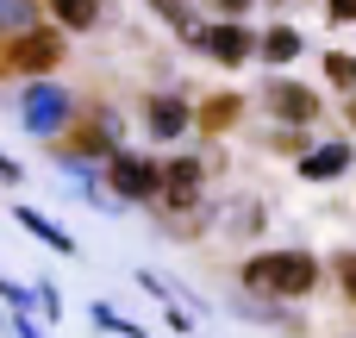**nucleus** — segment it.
I'll list each match as a JSON object with an SVG mask.
<instances>
[{
    "label": "nucleus",
    "mask_w": 356,
    "mask_h": 338,
    "mask_svg": "<svg viewBox=\"0 0 356 338\" xmlns=\"http://www.w3.org/2000/svg\"><path fill=\"white\" fill-rule=\"evenodd\" d=\"M50 6V19L63 25V31H88L94 19H100V0H44Z\"/></svg>",
    "instance_id": "nucleus-11"
},
{
    "label": "nucleus",
    "mask_w": 356,
    "mask_h": 338,
    "mask_svg": "<svg viewBox=\"0 0 356 338\" xmlns=\"http://www.w3.org/2000/svg\"><path fill=\"white\" fill-rule=\"evenodd\" d=\"M0 295H6V307H13V314H25V307H31V295H25V289H13L6 276H0Z\"/></svg>",
    "instance_id": "nucleus-20"
},
{
    "label": "nucleus",
    "mask_w": 356,
    "mask_h": 338,
    "mask_svg": "<svg viewBox=\"0 0 356 338\" xmlns=\"http://www.w3.org/2000/svg\"><path fill=\"white\" fill-rule=\"evenodd\" d=\"M94 326H106V332H125V338H138V326H131V320H119V314H113L106 301L94 307Z\"/></svg>",
    "instance_id": "nucleus-18"
},
{
    "label": "nucleus",
    "mask_w": 356,
    "mask_h": 338,
    "mask_svg": "<svg viewBox=\"0 0 356 338\" xmlns=\"http://www.w3.org/2000/svg\"><path fill=\"white\" fill-rule=\"evenodd\" d=\"M350 169V144H319V151H300V176L307 182H332Z\"/></svg>",
    "instance_id": "nucleus-8"
},
{
    "label": "nucleus",
    "mask_w": 356,
    "mask_h": 338,
    "mask_svg": "<svg viewBox=\"0 0 356 338\" xmlns=\"http://www.w3.org/2000/svg\"><path fill=\"white\" fill-rule=\"evenodd\" d=\"M263 100H269V113H275V119H294V125H307V119L319 113V94H307L300 82H269V88H263Z\"/></svg>",
    "instance_id": "nucleus-7"
},
{
    "label": "nucleus",
    "mask_w": 356,
    "mask_h": 338,
    "mask_svg": "<svg viewBox=\"0 0 356 338\" xmlns=\"http://www.w3.org/2000/svg\"><path fill=\"white\" fill-rule=\"evenodd\" d=\"M150 132L156 138H181L188 132V100L181 94H156L150 100Z\"/></svg>",
    "instance_id": "nucleus-9"
},
{
    "label": "nucleus",
    "mask_w": 356,
    "mask_h": 338,
    "mask_svg": "<svg viewBox=\"0 0 356 338\" xmlns=\"http://www.w3.org/2000/svg\"><path fill=\"white\" fill-rule=\"evenodd\" d=\"M194 50H207L213 63L238 69V63H250V56H257V38H250L238 19H225V25H207V31H194Z\"/></svg>",
    "instance_id": "nucleus-5"
},
{
    "label": "nucleus",
    "mask_w": 356,
    "mask_h": 338,
    "mask_svg": "<svg viewBox=\"0 0 356 338\" xmlns=\"http://www.w3.org/2000/svg\"><path fill=\"white\" fill-rule=\"evenodd\" d=\"M325 75H332L338 88H356V56H344V50H338V56H325Z\"/></svg>",
    "instance_id": "nucleus-16"
},
{
    "label": "nucleus",
    "mask_w": 356,
    "mask_h": 338,
    "mask_svg": "<svg viewBox=\"0 0 356 338\" xmlns=\"http://www.w3.org/2000/svg\"><path fill=\"white\" fill-rule=\"evenodd\" d=\"M0 182H19V163L13 157H0Z\"/></svg>",
    "instance_id": "nucleus-23"
},
{
    "label": "nucleus",
    "mask_w": 356,
    "mask_h": 338,
    "mask_svg": "<svg viewBox=\"0 0 356 338\" xmlns=\"http://www.w3.org/2000/svg\"><path fill=\"white\" fill-rule=\"evenodd\" d=\"M63 63V38L56 31H38V25H25L19 38H13V50H6V69L13 75H44V69H56Z\"/></svg>",
    "instance_id": "nucleus-4"
},
{
    "label": "nucleus",
    "mask_w": 356,
    "mask_h": 338,
    "mask_svg": "<svg viewBox=\"0 0 356 338\" xmlns=\"http://www.w3.org/2000/svg\"><path fill=\"white\" fill-rule=\"evenodd\" d=\"M156 163L150 157H138V151H106V182H113V194L119 201H156Z\"/></svg>",
    "instance_id": "nucleus-2"
},
{
    "label": "nucleus",
    "mask_w": 356,
    "mask_h": 338,
    "mask_svg": "<svg viewBox=\"0 0 356 338\" xmlns=\"http://www.w3.org/2000/svg\"><path fill=\"white\" fill-rule=\"evenodd\" d=\"M313 282H319L313 251H263L244 263V289L269 295V301H300V295H313Z\"/></svg>",
    "instance_id": "nucleus-1"
},
{
    "label": "nucleus",
    "mask_w": 356,
    "mask_h": 338,
    "mask_svg": "<svg viewBox=\"0 0 356 338\" xmlns=\"http://www.w3.org/2000/svg\"><path fill=\"white\" fill-rule=\"evenodd\" d=\"M338 282H344V295L356 301V251H344V257H338Z\"/></svg>",
    "instance_id": "nucleus-19"
},
{
    "label": "nucleus",
    "mask_w": 356,
    "mask_h": 338,
    "mask_svg": "<svg viewBox=\"0 0 356 338\" xmlns=\"http://www.w3.org/2000/svg\"><path fill=\"white\" fill-rule=\"evenodd\" d=\"M150 6H156V13H163L169 25H181V31H194V13H188L181 0H150Z\"/></svg>",
    "instance_id": "nucleus-17"
},
{
    "label": "nucleus",
    "mask_w": 356,
    "mask_h": 338,
    "mask_svg": "<svg viewBox=\"0 0 356 338\" xmlns=\"http://www.w3.org/2000/svg\"><path fill=\"white\" fill-rule=\"evenodd\" d=\"M344 113H350V125H356V94H350V107H344Z\"/></svg>",
    "instance_id": "nucleus-25"
},
{
    "label": "nucleus",
    "mask_w": 356,
    "mask_h": 338,
    "mask_svg": "<svg viewBox=\"0 0 356 338\" xmlns=\"http://www.w3.org/2000/svg\"><path fill=\"white\" fill-rule=\"evenodd\" d=\"M300 50H307V38H300L294 25H269V31H263V44H257V56H263V63H294Z\"/></svg>",
    "instance_id": "nucleus-10"
},
{
    "label": "nucleus",
    "mask_w": 356,
    "mask_h": 338,
    "mask_svg": "<svg viewBox=\"0 0 356 338\" xmlns=\"http://www.w3.org/2000/svg\"><path fill=\"white\" fill-rule=\"evenodd\" d=\"M106 144H113V125H106V132H100V125H81V132L69 138L75 157H106Z\"/></svg>",
    "instance_id": "nucleus-14"
},
{
    "label": "nucleus",
    "mask_w": 356,
    "mask_h": 338,
    "mask_svg": "<svg viewBox=\"0 0 356 338\" xmlns=\"http://www.w3.org/2000/svg\"><path fill=\"white\" fill-rule=\"evenodd\" d=\"M156 194H163L169 207H200V163H194V157H175V163H163V176H156Z\"/></svg>",
    "instance_id": "nucleus-6"
},
{
    "label": "nucleus",
    "mask_w": 356,
    "mask_h": 338,
    "mask_svg": "<svg viewBox=\"0 0 356 338\" xmlns=\"http://www.w3.org/2000/svg\"><path fill=\"white\" fill-rule=\"evenodd\" d=\"M19 338H38V326H31V320H25V314H19Z\"/></svg>",
    "instance_id": "nucleus-24"
},
{
    "label": "nucleus",
    "mask_w": 356,
    "mask_h": 338,
    "mask_svg": "<svg viewBox=\"0 0 356 338\" xmlns=\"http://www.w3.org/2000/svg\"><path fill=\"white\" fill-rule=\"evenodd\" d=\"M19 119H25L38 138H56V132L69 125V94L50 88V82H31V88L19 94Z\"/></svg>",
    "instance_id": "nucleus-3"
},
{
    "label": "nucleus",
    "mask_w": 356,
    "mask_h": 338,
    "mask_svg": "<svg viewBox=\"0 0 356 338\" xmlns=\"http://www.w3.org/2000/svg\"><path fill=\"white\" fill-rule=\"evenodd\" d=\"M238 113H244V100H238V94H213V100L200 107V132H225Z\"/></svg>",
    "instance_id": "nucleus-13"
},
{
    "label": "nucleus",
    "mask_w": 356,
    "mask_h": 338,
    "mask_svg": "<svg viewBox=\"0 0 356 338\" xmlns=\"http://www.w3.org/2000/svg\"><path fill=\"white\" fill-rule=\"evenodd\" d=\"M250 6H257V0H219V13H225V19H238V13H250Z\"/></svg>",
    "instance_id": "nucleus-22"
},
{
    "label": "nucleus",
    "mask_w": 356,
    "mask_h": 338,
    "mask_svg": "<svg viewBox=\"0 0 356 338\" xmlns=\"http://www.w3.org/2000/svg\"><path fill=\"white\" fill-rule=\"evenodd\" d=\"M0 25L6 31H25L31 25V0H0Z\"/></svg>",
    "instance_id": "nucleus-15"
},
{
    "label": "nucleus",
    "mask_w": 356,
    "mask_h": 338,
    "mask_svg": "<svg viewBox=\"0 0 356 338\" xmlns=\"http://www.w3.org/2000/svg\"><path fill=\"white\" fill-rule=\"evenodd\" d=\"M325 6H332V19H338V25H350V19H356V0H325Z\"/></svg>",
    "instance_id": "nucleus-21"
},
{
    "label": "nucleus",
    "mask_w": 356,
    "mask_h": 338,
    "mask_svg": "<svg viewBox=\"0 0 356 338\" xmlns=\"http://www.w3.org/2000/svg\"><path fill=\"white\" fill-rule=\"evenodd\" d=\"M19 226H25V232H31V238H44V245H56V251H63V257H69V251H75V238H69V232H63V226H56V220H44V213H31V207H19Z\"/></svg>",
    "instance_id": "nucleus-12"
}]
</instances>
